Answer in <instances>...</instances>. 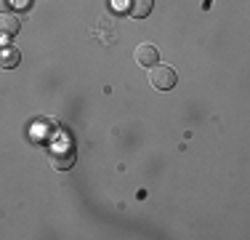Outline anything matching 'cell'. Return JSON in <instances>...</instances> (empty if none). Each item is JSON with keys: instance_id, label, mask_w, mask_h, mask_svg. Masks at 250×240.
I'll list each match as a JSON object with an SVG mask.
<instances>
[{"instance_id": "7", "label": "cell", "mask_w": 250, "mask_h": 240, "mask_svg": "<svg viewBox=\"0 0 250 240\" xmlns=\"http://www.w3.org/2000/svg\"><path fill=\"white\" fill-rule=\"evenodd\" d=\"M11 8V0H0V14H8Z\"/></svg>"}, {"instance_id": "2", "label": "cell", "mask_w": 250, "mask_h": 240, "mask_svg": "<svg viewBox=\"0 0 250 240\" xmlns=\"http://www.w3.org/2000/svg\"><path fill=\"white\" fill-rule=\"evenodd\" d=\"M133 62L139 64V67L149 70V67H154V64H160V53L152 43H139L136 51H133Z\"/></svg>"}, {"instance_id": "3", "label": "cell", "mask_w": 250, "mask_h": 240, "mask_svg": "<svg viewBox=\"0 0 250 240\" xmlns=\"http://www.w3.org/2000/svg\"><path fill=\"white\" fill-rule=\"evenodd\" d=\"M51 166L56 171H69L75 166V152L72 149H51Z\"/></svg>"}, {"instance_id": "5", "label": "cell", "mask_w": 250, "mask_h": 240, "mask_svg": "<svg viewBox=\"0 0 250 240\" xmlns=\"http://www.w3.org/2000/svg\"><path fill=\"white\" fill-rule=\"evenodd\" d=\"M19 19H16L14 14H0V35L3 38H14L16 32H19Z\"/></svg>"}, {"instance_id": "1", "label": "cell", "mask_w": 250, "mask_h": 240, "mask_svg": "<svg viewBox=\"0 0 250 240\" xmlns=\"http://www.w3.org/2000/svg\"><path fill=\"white\" fill-rule=\"evenodd\" d=\"M149 86H154L157 91H170V88H176L173 67H165V64H154V67H149Z\"/></svg>"}, {"instance_id": "4", "label": "cell", "mask_w": 250, "mask_h": 240, "mask_svg": "<svg viewBox=\"0 0 250 240\" xmlns=\"http://www.w3.org/2000/svg\"><path fill=\"white\" fill-rule=\"evenodd\" d=\"M19 59H21V51L16 46H11V43L0 46V67H3V70L16 67V64H19Z\"/></svg>"}, {"instance_id": "6", "label": "cell", "mask_w": 250, "mask_h": 240, "mask_svg": "<svg viewBox=\"0 0 250 240\" xmlns=\"http://www.w3.org/2000/svg\"><path fill=\"white\" fill-rule=\"evenodd\" d=\"M152 3L154 0H130V16H136V19H144V16H149L152 11Z\"/></svg>"}]
</instances>
